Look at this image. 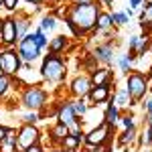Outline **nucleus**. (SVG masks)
Wrapping results in <instances>:
<instances>
[{"mask_svg":"<svg viewBox=\"0 0 152 152\" xmlns=\"http://www.w3.org/2000/svg\"><path fill=\"white\" fill-rule=\"evenodd\" d=\"M8 132H10V130H8V128H2V126H0V142L4 140V136H6Z\"/></svg>","mask_w":152,"mask_h":152,"instance_id":"f704fd0d","label":"nucleus"},{"mask_svg":"<svg viewBox=\"0 0 152 152\" xmlns=\"http://www.w3.org/2000/svg\"><path fill=\"white\" fill-rule=\"evenodd\" d=\"M105 122H107L110 126H114L118 122V107L116 105H110V107H107V112H105Z\"/></svg>","mask_w":152,"mask_h":152,"instance_id":"6ab92c4d","label":"nucleus"},{"mask_svg":"<svg viewBox=\"0 0 152 152\" xmlns=\"http://www.w3.org/2000/svg\"><path fill=\"white\" fill-rule=\"evenodd\" d=\"M110 130H112L110 124H102V126L94 128L87 136H85V142H87L89 146H99V144H104L105 138L110 136Z\"/></svg>","mask_w":152,"mask_h":152,"instance_id":"0eeeda50","label":"nucleus"},{"mask_svg":"<svg viewBox=\"0 0 152 152\" xmlns=\"http://www.w3.org/2000/svg\"><path fill=\"white\" fill-rule=\"evenodd\" d=\"M67 134H69V126H65V124H57L55 128L51 130V136H53V140H63Z\"/></svg>","mask_w":152,"mask_h":152,"instance_id":"f3484780","label":"nucleus"},{"mask_svg":"<svg viewBox=\"0 0 152 152\" xmlns=\"http://www.w3.org/2000/svg\"><path fill=\"white\" fill-rule=\"evenodd\" d=\"M24 122H26V124H35L37 122V114H26V116H24Z\"/></svg>","mask_w":152,"mask_h":152,"instance_id":"2f4dec72","label":"nucleus"},{"mask_svg":"<svg viewBox=\"0 0 152 152\" xmlns=\"http://www.w3.org/2000/svg\"><path fill=\"white\" fill-rule=\"evenodd\" d=\"M81 138H83L81 132H73V134H67V136L63 138V146H65V148H69V150H75V148L79 146Z\"/></svg>","mask_w":152,"mask_h":152,"instance_id":"ddd939ff","label":"nucleus"},{"mask_svg":"<svg viewBox=\"0 0 152 152\" xmlns=\"http://www.w3.org/2000/svg\"><path fill=\"white\" fill-rule=\"evenodd\" d=\"M2 6L6 10H14L16 8V0H2Z\"/></svg>","mask_w":152,"mask_h":152,"instance_id":"c756f323","label":"nucleus"},{"mask_svg":"<svg viewBox=\"0 0 152 152\" xmlns=\"http://www.w3.org/2000/svg\"><path fill=\"white\" fill-rule=\"evenodd\" d=\"M140 18H142V20H146V23L152 26V2H148V4L144 6V12L140 14ZM146 23H142V24H146Z\"/></svg>","mask_w":152,"mask_h":152,"instance_id":"412c9836","label":"nucleus"},{"mask_svg":"<svg viewBox=\"0 0 152 152\" xmlns=\"http://www.w3.org/2000/svg\"><path fill=\"white\" fill-rule=\"evenodd\" d=\"M89 89H91V79L89 77H77V79H73V83H71V91L75 95H79V97L87 95Z\"/></svg>","mask_w":152,"mask_h":152,"instance_id":"9d476101","label":"nucleus"},{"mask_svg":"<svg viewBox=\"0 0 152 152\" xmlns=\"http://www.w3.org/2000/svg\"><path fill=\"white\" fill-rule=\"evenodd\" d=\"M97 2H99V4H104V6H107V4H112L114 0H97Z\"/></svg>","mask_w":152,"mask_h":152,"instance_id":"e433bc0d","label":"nucleus"},{"mask_svg":"<svg viewBox=\"0 0 152 152\" xmlns=\"http://www.w3.org/2000/svg\"><path fill=\"white\" fill-rule=\"evenodd\" d=\"M20 69V57L12 51H4L0 53V71L4 75H14Z\"/></svg>","mask_w":152,"mask_h":152,"instance_id":"20e7f679","label":"nucleus"},{"mask_svg":"<svg viewBox=\"0 0 152 152\" xmlns=\"http://www.w3.org/2000/svg\"><path fill=\"white\" fill-rule=\"evenodd\" d=\"M43 77L45 79H51V81H55V79H61L63 77V71H65V65H63V61L55 55H49L45 61H43Z\"/></svg>","mask_w":152,"mask_h":152,"instance_id":"f03ea898","label":"nucleus"},{"mask_svg":"<svg viewBox=\"0 0 152 152\" xmlns=\"http://www.w3.org/2000/svg\"><path fill=\"white\" fill-rule=\"evenodd\" d=\"M33 37H35V43L39 45V49H41V47H45V45H47V39H45V35H43L41 31H37V33H35Z\"/></svg>","mask_w":152,"mask_h":152,"instance_id":"cd10ccee","label":"nucleus"},{"mask_svg":"<svg viewBox=\"0 0 152 152\" xmlns=\"http://www.w3.org/2000/svg\"><path fill=\"white\" fill-rule=\"evenodd\" d=\"M53 152H65V150H53Z\"/></svg>","mask_w":152,"mask_h":152,"instance_id":"37998d69","label":"nucleus"},{"mask_svg":"<svg viewBox=\"0 0 152 152\" xmlns=\"http://www.w3.org/2000/svg\"><path fill=\"white\" fill-rule=\"evenodd\" d=\"M24 152H43V150H41V146H37V144H33V146L24 148Z\"/></svg>","mask_w":152,"mask_h":152,"instance_id":"72a5a7b5","label":"nucleus"},{"mask_svg":"<svg viewBox=\"0 0 152 152\" xmlns=\"http://www.w3.org/2000/svg\"><path fill=\"white\" fill-rule=\"evenodd\" d=\"M134 136H136V128L132 126V128H128V130H126V134L122 136V144H128V142H132V140H134Z\"/></svg>","mask_w":152,"mask_h":152,"instance_id":"393cba45","label":"nucleus"},{"mask_svg":"<svg viewBox=\"0 0 152 152\" xmlns=\"http://www.w3.org/2000/svg\"><path fill=\"white\" fill-rule=\"evenodd\" d=\"M0 28H2V23H0Z\"/></svg>","mask_w":152,"mask_h":152,"instance_id":"c03bdc74","label":"nucleus"},{"mask_svg":"<svg viewBox=\"0 0 152 152\" xmlns=\"http://www.w3.org/2000/svg\"><path fill=\"white\" fill-rule=\"evenodd\" d=\"M37 140H39V132H37V128L31 126V124H26V126L20 130V134H18V138H16V144L23 146V148H28V146L37 144Z\"/></svg>","mask_w":152,"mask_h":152,"instance_id":"6e6552de","label":"nucleus"},{"mask_svg":"<svg viewBox=\"0 0 152 152\" xmlns=\"http://www.w3.org/2000/svg\"><path fill=\"white\" fill-rule=\"evenodd\" d=\"M144 105H146V110H148V112H150V114H152V99H148V102H146V104H144Z\"/></svg>","mask_w":152,"mask_h":152,"instance_id":"c9c22d12","label":"nucleus"},{"mask_svg":"<svg viewBox=\"0 0 152 152\" xmlns=\"http://www.w3.org/2000/svg\"><path fill=\"white\" fill-rule=\"evenodd\" d=\"M95 152H105V148L102 146V144H99V146H97V150H95Z\"/></svg>","mask_w":152,"mask_h":152,"instance_id":"ea45409f","label":"nucleus"},{"mask_svg":"<svg viewBox=\"0 0 152 152\" xmlns=\"http://www.w3.org/2000/svg\"><path fill=\"white\" fill-rule=\"evenodd\" d=\"M45 99H47V95H45L43 89H39V87H31V89H26L23 94V104L26 105V107H31V110L43 107Z\"/></svg>","mask_w":152,"mask_h":152,"instance_id":"423d86ee","label":"nucleus"},{"mask_svg":"<svg viewBox=\"0 0 152 152\" xmlns=\"http://www.w3.org/2000/svg\"><path fill=\"white\" fill-rule=\"evenodd\" d=\"M75 122V112H73V105L69 102H65V104L61 105V110H59V124H65V126H71Z\"/></svg>","mask_w":152,"mask_h":152,"instance_id":"f8f14e48","label":"nucleus"},{"mask_svg":"<svg viewBox=\"0 0 152 152\" xmlns=\"http://www.w3.org/2000/svg\"><path fill=\"white\" fill-rule=\"evenodd\" d=\"M122 124H124L126 128H132V126H134V124H132V118H130V116H124V118H122Z\"/></svg>","mask_w":152,"mask_h":152,"instance_id":"473e14b6","label":"nucleus"},{"mask_svg":"<svg viewBox=\"0 0 152 152\" xmlns=\"http://www.w3.org/2000/svg\"><path fill=\"white\" fill-rule=\"evenodd\" d=\"M112 23L126 24V23H128V14H124V12H114V16H112Z\"/></svg>","mask_w":152,"mask_h":152,"instance_id":"a878e982","label":"nucleus"},{"mask_svg":"<svg viewBox=\"0 0 152 152\" xmlns=\"http://www.w3.org/2000/svg\"><path fill=\"white\" fill-rule=\"evenodd\" d=\"M89 97H91L94 104H102V102H105V99L110 97V83L91 87V89H89Z\"/></svg>","mask_w":152,"mask_h":152,"instance_id":"9b49d317","label":"nucleus"},{"mask_svg":"<svg viewBox=\"0 0 152 152\" xmlns=\"http://www.w3.org/2000/svg\"><path fill=\"white\" fill-rule=\"evenodd\" d=\"M14 24H16V39H23L24 33H26L28 23H26V20H14Z\"/></svg>","mask_w":152,"mask_h":152,"instance_id":"4be33fe9","label":"nucleus"},{"mask_svg":"<svg viewBox=\"0 0 152 152\" xmlns=\"http://www.w3.org/2000/svg\"><path fill=\"white\" fill-rule=\"evenodd\" d=\"M150 136H152V124H150Z\"/></svg>","mask_w":152,"mask_h":152,"instance_id":"79ce46f5","label":"nucleus"},{"mask_svg":"<svg viewBox=\"0 0 152 152\" xmlns=\"http://www.w3.org/2000/svg\"><path fill=\"white\" fill-rule=\"evenodd\" d=\"M0 39H2V43H6V45H12V43L16 41V24H14V20H12V18L2 20Z\"/></svg>","mask_w":152,"mask_h":152,"instance_id":"1a4fd4ad","label":"nucleus"},{"mask_svg":"<svg viewBox=\"0 0 152 152\" xmlns=\"http://www.w3.org/2000/svg\"><path fill=\"white\" fill-rule=\"evenodd\" d=\"M8 134H10V132H8ZM8 134L4 136V140L0 142V148L4 152H16V138H14V136H8Z\"/></svg>","mask_w":152,"mask_h":152,"instance_id":"dca6fc26","label":"nucleus"},{"mask_svg":"<svg viewBox=\"0 0 152 152\" xmlns=\"http://www.w3.org/2000/svg\"><path fill=\"white\" fill-rule=\"evenodd\" d=\"M95 24H97V28H107L112 24V14H97Z\"/></svg>","mask_w":152,"mask_h":152,"instance_id":"aec40b11","label":"nucleus"},{"mask_svg":"<svg viewBox=\"0 0 152 152\" xmlns=\"http://www.w3.org/2000/svg\"><path fill=\"white\" fill-rule=\"evenodd\" d=\"M110 77H112L110 69H97L91 77V83L94 85H105V83H110Z\"/></svg>","mask_w":152,"mask_h":152,"instance_id":"4468645a","label":"nucleus"},{"mask_svg":"<svg viewBox=\"0 0 152 152\" xmlns=\"http://www.w3.org/2000/svg\"><path fill=\"white\" fill-rule=\"evenodd\" d=\"M8 85H10V81H8V75H0V95L6 94V89H8Z\"/></svg>","mask_w":152,"mask_h":152,"instance_id":"bb28decb","label":"nucleus"},{"mask_svg":"<svg viewBox=\"0 0 152 152\" xmlns=\"http://www.w3.org/2000/svg\"><path fill=\"white\" fill-rule=\"evenodd\" d=\"M43 28H55V18L53 16H45L43 18Z\"/></svg>","mask_w":152,"mask_h":152,"instance_id":"c85d7f7f","label":"nucleus"},{"mask_svg":"<svg viewBox=\"0 0 152 152\" xmlns=\"http://www.w3.org/2000/svg\"><path fill=\"white\" fill-rule=\"evenodd\" d=\"M26 2H41V0H26Z\"/></svg>","mask_w":152,"mask_h":152,"instance_id":"a19ab883","label":"nucleus"},{"mask_svg":"<svg viewBox=\"0 0 152 152\" xmlns=\"http://www.w3.org/2000/svg\"><path fill=\"white\" fill-rule=\"evenodd\" d=\"M128 63H130L128 57H122V59H120V67H122V71H128Z\"/></svg>","mask_w":152,"mask_h":152,"instance_id":"7c9ffc66","label":"nucleus"},{"mask_svg":"<svg viewBox=\"0 0 152 152\" xmlns=\"http://www.w3.org/2000/svg\"><path fill=\"white\" fill-rule=\"evenodd\" d=\"M112 55H114V51H112V47H110V45L97 47V49H95V53H94V57L97 59V61H104V63L112 61Z\"/></svg>","mask_w":152,"mask_h":152,"instance_id":"2eb2a0df","label":"nucleus"},{"mask_svg":"<svg viewBox=\"0 0 152 152\" xmlns=\"http://www.w3.org/2000/svg\"><path fill=\"white\" fill-rule=\"evenodd\" d=\"M116 102H118V105H128L130 104L128 91H126V89H124V91H118V94H116Z\"/></svg>","mask_w":152,"mask_h":152,"instance_id":"5701e85b","label":"nucleus"},{"mask_svg":"<svg viewBox=\"0 0 152 152\" xmlns=\"http://www.w3.org/2000/svg\"><path fill=\"white\" fill-rule=\"evenodd\" d=\"M65 45H67L65 37H55V39L51 41L49 49H51V53H59V51H63V49H65Z\"/></svg>","mask_w":152,"mask_h":152,"instance_id":"a211bd4d","label":"nucleus"},{"mask_svg":"<svg viewBox=\"0 0 152 152\" xmlns=\"http://www.w3.org/2000/svg\"><path fill=\"white\" fill-rule=\"evenodd\" d=\"M75 4H89V0H75Z\"/></svg>","mask_w":152,"mask_h":152,"instance_id":"4c0bfd02","label":"nucleus"},{"mask_svg":"<svg viewBox=\"0 0 152 152\" xmlns=\"http://www.w3.org/2000/svg\"><path fill=\"white\" fill-rule=\"evenodd\" d=\"M97 6L95 4H75L73 6V10H71V16H69V24H73L77 31H79V35L85 33V31H89V28H94L95 26V20H97Z\"/></svg>","mask_w":152,"mask_h":152,"instance_id":"f257e3e1","label":"nucleus"},{"mask_svg":"<svg viewBox=\"0 0 152 152\" xmlns=\"http://www.w3.org/2000/svg\"><path fill=\"white\" fill-rule=\"evenodd\" d=\"M130 4H132V6H138V4H140V0H130Z\"/></svg>","mask_w":152,"mask_h":152,"instance_id":"58836bf2","label":"nucleus"},{"mask_svg":"<svg viewBox=\"0 0 152 152\" xmlns=\"http://www.w3.org/2000/svg\"><path fill=\"white\" fill-rule=\"evenodd\" d=\"M126 91H128L130 99H140L142 95L146 94V79L142 77L140 73H132L128 77V87H126Z\"/></svg>","mask_w":152,"mask_h":152,"instance_id":"39448f33","label":"nucleus"},{"mask_svg":"<svg viewBox=\"0 0 152 152\" xmlns=\"http://www.w3.org/2000/svg\"><path fill=\"white\" fill-rule=\"evenodd\" d=\"M73 105V112H75V116H83L85 112H87V105L83 104V102H75V104H71Z\"/></svg>","mask_w":152,"mask_h":152,"instance_id":"b1692460","label":"nucleus"},{"mask_svg":"<svg viewBox=\"0 0 152 152\" xmlns=\"http://www.w3.org/2000/svg\"><path fill=\"white\" fill-rule=\"evenodd\" d=\"M41 55V49L35 43V37L26 35L20 39V45H18V57H23L24 61H35Z\"/></svg>","mask_w":152,"mask_h":152,"instance_id":"7ed1b4c3","label":"nucleus"}]
</instances>
